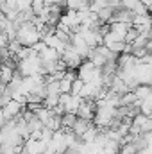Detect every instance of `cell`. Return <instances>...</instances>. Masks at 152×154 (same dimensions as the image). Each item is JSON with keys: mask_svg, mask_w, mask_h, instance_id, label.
Segmentation results:
<instances>
[{"mask_svg": "<svg viewBox=\"0 0 152 154\" xmlns=\"http://www.w3.org/2000/svg\"><path fill=\"white\" fill-rule=\"evenodd\" d=\"M39 39H41V32L32 22H25L16 27V41H20L23 47H32Z\"/></svg>", "mask_w": 152, "mask_h": 154, "instance_id": "obj_1", "label": "cell"}, {"mask_svg": "<svg viewBox=\"0 0 152 154\" xmlns=\"http://www.w3.org/2000/svg\"><path fill=\"white\" fill-rule=\"evenodd\" d=\"M48 143L45 140H34V138H27L23 142V154H43L47 151Z\"/></svg>", "mask_w": 152, "mask_h": 154, "instance_id": "obj_2", "label": "cell"}, {"mask_svg": "<svg viewBox=\"0 0 152 154\" xmlns=\"http://www.w3.org/2000/svg\"><path fill=\"white\" fill-rule=\"evenodd\" d=\"M23 109H25V106H23V104H20V102H16L14 99H11V100L2 108L5 120H14V118H18V116L23 113Z\"/></svg>", "mask_w": 152, "mask_h": 154, "instance_id": "obj_3", "label": "cell"}, {"mask_svg": "<svg viewBox=\"0 0 152 154\" xmlns=\"http://www.w3.org/2000/svg\"><path fill=\"white\" fill-rule=\"evenodd\" d=\"M38 56L41 57V61H43V63H48V61H57V59H61V52H59V50H56V48H52V47H45V48L39 52Z\"/></svg>", "mask_w": 152, "mask_h": 154, "instance_id": "obj_4", "label": "cell"}, {"mask_svg": "<svg viewBox=\"0 0 152 154\" xmlns=\"http://www.w3.org/2000/svg\"><path fill=\"white\" fill-rule=\"evenodd\" d=\"M91 124H93L91 120H86V118H77V122L74 124L72 131H74L77 136L81 138V136H82V133H84V131H86V129H88V127H90Z\"/></svg>", "mask_w": 152, "mask_h": 154, "instance_id": "obj_5", "label": "cell"}, {"mask_svg": "<svg viewBox=\"0 0 152 154\" xmlns=\"http://www.w3.org/2000/svg\"><path fill=\"white\" fill-rule=\"evenodd\" d=\"M120 142H116V140H111V138H108L106 140V143H104V154H118L120 152Z\"/></svg>", "mask_w": 152, "mask_h": 154, "instance_id": "obj_6", "label": "cell"}, {"mask_svg": "<svg viewBox=\"0 0 152 154\" xmlns=\"http://www.w3.org/2000/svg\"><path fill=\"white\" fill-rule=\"evenodd\" d=\"M77 113H65V115L61 116V122H63V129L65 131H68V129H72L74 127V124L77 122Z\"/></svg>", "mask_w": 152, "mask_h": 154, "instance_id": "obj_7", "label": "cell"}, {"mask_svg": "<svg viewBox=\"0 0 152 154\" xmlns=\"http://www.w3.org/2000/svg\"><path fill=\"white\" fill-rule=\"evenodd\" d=\"M140 36V31L136 29V27H129V31H127V34H125V43H129V45H132L134 41H136V38Z\"/></svg>", "mask_w": 152, "mask_h": 154, "instance_id": "obj_8", "label": "cell"}, {"mask_svg": "<svg viewBox=\"0 0 152 154\" xmlns=\"http://www.w3.org/2000/svg\"><path fill=\"white\" fill-rule=\"evenodd\" d=\"M59 88H61V93H70L72 91V79L63 75V79H59Z\"/></svg>", "mask_w": 152, "mask_h": 154, "instance_id": "obj_9", "label": "cell"}, {"mask_svg": "<svg viewBox=\"0 0 152 154\" xmlns=\"http://www.w3.org/2000/svg\"><path fill=\"white\" fill-rule=\"evenodd\" d=\"M82 86H84V81H82L81 77H75V79L72 81V93L79 95V93H81V90H82Z\"/></svg>", "mask_w": 152, "mask_h": 154, "instance_id": "obj_10", "label": "cell"}, {"mask_svg": "<svg viewBox=\"0 0 152 154\" xmlns=\"http://www.w3.org/2000/svg\"><path fill=\"white\" fill-rule=\"evenodd\" d=\"M32 5V0H16V9L22 11V9H29Z\"/></svg>", "mask_w": 152, "mask_h": 154, "instance_id": "obj_11", "label": "cell"}, {"mask_svg": "<svg viewBox=\"0 0 152 154\" xmlns=\"http://www.w3.org/2000/svg\"><path fill=\"white\" fill-rule=\"evenodd\" d=\"M140 2H141V4L149 9V13H150V11H152V0H140Z\"/></svg>", "mask_w": 152, "mask_h": 154, "instance_id": "obj_12", "label": "cell"}, {"mask_svg": "<svg viewBox=\"0 0 152 154\" xmlns=\"http://www.w3.org/2000/svg\"><path fill=\"white\" fill-rule=\"evenodd\" d=\"M5 122H7V120H5V116H4V111H2V108H0V129L5 125Z\"/></svg>", "mask_w": 152, "mask_h": 154, "instance_id": "obj_13", "label": "cell"}, {"mask_svg": "<svg viewBox=\"0 0 152 154\" xmlns=\"http://www.w3.org/2000/svg\"><path fill=\"white\" fill-rule=\"evenodd\" d=\"M149 14H150V18H152V11H150V13H149Z\"/></svg>", "mask_w": 152, "mask_h": 154, "instance_id": "obj_14", "label": "cell"}, {"mask_svg": "<svg viewBox=\"0 0 152 154\" xmlns=\"http://www.w3.org/2000/svg\"><path fill=\"white\" fill-rule=\"evenodd\" d=\"M108 2H113V0H108Z\"/></svg>", "mask_w": 152, "mask_h": 154, "instance_id": "obj_15", "label": "cell"}]
</instances>
